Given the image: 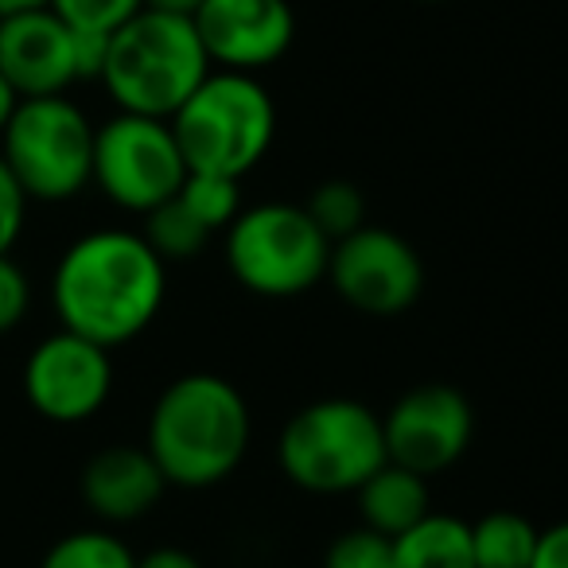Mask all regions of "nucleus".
Returning a JSON list of instances; mask_svg holds the SVG:
<instances>
[{
  "mask_svg": "<svg viewBox=\"0 0 568 568\" xmlns=\"http://www.w3.org/2000/svg\"><path fill=\"white\" fill-rule=\"evenodd\" d=\"M187 180L175 133L168 121L141 113H113L94 129V187L129 214H149L180 195Z\"/></svg>",
  "mask_w": 568,
  "mask_h": 568,
  "instance_id": "nucleus-8",
  "label": "nucleus"
},
{
  "mask_svg": "<svg viewBox=\"0 0 568 568\" xmlns=\"http://www.w3.org/2000/svg\"><path fill=\"white\" fill-rule=\"evenodd\" d=\"M211 71L214 67L191 17L141 9L110 36L98 82L121 113L168 121Z\"/></svg>",
  "mask_w": 568,
  "mask_h": 568,
  "instance_id": "nucleus-3",
  "label": "nucleus"
},
{
  "mask_svg": "<svg viewBox=\"0 0 568 568\" xmlns=\"http://www.w3.org/2000/svg\"><path fill=\"white\" fill-rule=\"evenodd\" d=\"M324 568H394V541L374 529H343L324 552Z\"/></svg>",
  "mask_w": 568,
  "mask_h": 568,
  "instance_id": "nucleus-23",
  "label": "nucleus"
},
{
  "mask_svg": "<svg viewBox=\"0 0 568 568\" xmlns=\"http://www.w3.org/2000/svg\"><path fill=\"white\" fill-rule=\"evenodd\" d=\"M0 74L17 98L67 94L79 79V36L43 4L0 20Z\"/></svg>",
  "mask_w": 568,
  "mask_h": 568,
  "instance_id": "nucleus-13",
  "label": "nucleus"
},
{
  "mask_svg": "<svg viewBox=\"0 0 568 568\" xmlns=\"http://www.w3.org/2000/svg\"><path fill=\"white\" fill-rule=\"evenodd\" d=\"M180 199L211 234H219V230H226L242 214V180L214 172H187Z\"/></svg>",
  "mask_w": 568,
  "mask_h": 568,
  "instance_id": "nucleus-20",
  "label": "nucleus"
},
{
  "mask_svg": "<svg viewBox=\"0 0 568 568\" xmlns=\"http://www.w3.org/2000/svg\"><path fill=\"white\" fill-rule=\"evenodd\" d=\"M250 405L230 378L211 371L180 374L160 389L144 448L168 487L203 490L230 479L250 452Z\"/></svg>",
  "mask_w": 568,
  "mask_h": 568,
  "instance_id": "nucleus-2",
  "label": "nucleus"
},
{
  "mask_svg": "<svg viewBox=\"0 0 568 568\" xmlns=\"http://www.w3.org/2000/svg\"><path fill=\"white\" fill-rule=\"evenodd\" d=\"M48 0H0V20L4 17H17V12H32V9H43Z\"/></svg>",
  "mask_w": 568,
  "mask_h": 568,
  "instance_id": "nucleus-30",
  "label": "nucleus"
},
{
  "mask_svg": "<svg viewBox=\"0 0 568 568\" xmlns=\"http://www.w3.org/2000/svg\"><path fill=\"white\" fill-rule=\"evenodd\" d=\"M541 529L514 510H490L471 521L475 568H529Z\"/></svg>",
  "mask_w": 568,
  "mask_h": 568,
  "instance_id": "nucleus-17",
  "label": "nucleus"
},
{
  "mask_svg": "<svg viewBox=\"0 0 568 568\" xmlns=\"http://www.w3.org/2000/svg\"><path fill=\"white\" fill-rule=\"evenodd\" d=\"M327 281L347 308L374 320H394L425 293V261L397 230L358 226L355 234L332 242Z\"/></svg>",
  "mask_w": 568,
  "mask_h": 568,
  "instance_id": "nucleus-9",
  "label": "nucleus"
},
{
  "mask_svg": "<svg viewBox=\"0 0 568 568\" xmlns=\"http://www.w3.org/2000/svg\"><path fill=\"white\" fill-rule=\"evenodd\" d=\"M136 568H203V560L180 545H160V549L136 557Z\"/></svg>",
  "mask_w": 568,
  "mask_h": 568,
  "instance_id": "nucleus-27",
  "label": "nucleus"
},
{
  "mask_svg": "<svg viewBox=\"0 0 568 568\" xmlns=\"http://www.w3.org/2000/svg\"><path fill=\"white\" fill-rule=\"evenodd\" d=\"M79 490L94 518H102L105 526H129V521L156 510L168 479L156 467V459L149 456V448L113 444V448H102L87 459Z\"/></svg>",
  "mask_w": 568,
  "mask_h": 568,
  "instance_id": "nucleus-14",
  "label": "nucleus"
},
{
  "mask_svg": "<svg viewBox=\"0 0 568 568\" xmlns=\"http://www.w3.org/2000/svg\"><path fill=\"white\" fill-rule=\"evenodd\" d=\"M425 4H448V0H425Z\"/></svg>",
  "mask_w": 568,
  "mask_h": 568,
  "instance_id": "nucleus-31",
  "label": "nucleus"
},
{
  "mask_svg": "<svg viewBox=\"0 0 568 568\" xmlns=\"http://www.w3.org/2000/svg\"><path fill=\"white\" fill-rule=\"evenodd\" d=\"M332 237L296 203L242 206L226 226V268L245 293L265 301L312 293L327 281Z\"/></svg>",
  "mask_w": 568,
  "mask_h": 568,
  "instance_id": "nucleus-6",
  "label": "nucleus"
},
{
  "mask_svg": "<svg viewBox=\"0 0 568 568\" xmlns=\"http://www.w3.org/2000/svg\"><path fill=\"white\" fill-rule=\"evenodd\" d=\"M141 234H144V242L156 250V257L164 261V265L199 257V253L206 250V242L214 237L211 230H206L203 222L187 211V203H183L180 195L168 199V203H160L156 211L144 214Z\"/></svg>",
  "mask_w": 568,
  "mask_h": 568,
  "instance_id": "nucleus-18",
  "label": "nucleus"
},
{
  "mask_svg": "<svg viewBox=\"0 0 568 568\" xmlns=\"http://www.w3.org/2000/svg\"><path fill=\"white\" fill-rule=\"evenodd\" d=\"M48 9L74 32L113 36L144 9V0H48Z\"/></svg>",
  "mask_w": 568,
  "mask_h": 568,
  "instance_id": "nucleus-22",
  "label": "nucleus"
},
{
  "mask_svg": "<svg viewBox=\"0 0 568 568\" xmlns=\"http://www.w3.org/2000/svg\"><path fill=\"white\" fill-rule=\"evenodd\" d=\"M211 67L257 74L281 63L296 43L288 0H203L191 17Z\"/></svg>",
  "mask_w": 568,
  "mask_h": 568,
  "instance_id": "nucleus-12",
  "label": "nucleus"
},
{
  "mask_svg": "<svg viewBox=\"0 0 568 568\" xmlns=\"http://www.w3.org/2000/svg\"><path fill=\"white\" fill-rule=\"evenodd\" d=\"M199 4H203V0H144V9L175 12V17H195Z\"/></svg>",
  "mask_w": 568,
  "mask_h": 568,
  "instance_id": "nucleus-28",
  "label": "nucleus"
},
{
  "mask_svg": "<svg viewBox=\"0 0 568 568\" xmlns=\"http://www.w3.org/2000/svg\"><path fill=\"white\" fill-rule=\"evenodd\" d=\"M394 568H475L471 521L456 514H428L394 537Z\"/></svg>",
  "mask_w": 568,
  "mask_h": 568,
  "instance_id": "nucleus-16",
  "label": "nucleus"
},
{
  "mask_svg": "<svg viewBox=\"0 0 568 568\" xmlns=\"http://www.w3.org/2000/svg\"><path fill=\"white\" fill-rule=\"evenodd\" d=\"M24 394L28 405L51 425H82L98 417L113 394L110 351L59 327L28 355Z\"/></svg>",
  "mask_w": 568,
  "mask_h": 568,
  "instance_id": "nucleus-11",
  "label": "nucleus"
},
{
  "mask_svg": "<svg viewBox=\"0 0 568 568\" xmlns=\"http://www.w3.org/2000/svg\"><path fill=\"white\" fill-rule=\"evenodd\" d=\"M40 568H136V552L110 529H74L43 552Z\"/></svg>",
  "mask_w": 568,
  "mask_h": 568,
  "instance_id": "nucleus-19",
  "label": "nucleus"
},
{
  "mask_svg": "<svg viewBox=\"0 0 568 568\" xmlns=\"http://www.w3.org/2000/svg\"><path fill=\"white\" fill-rule=\"evenodd\" d=\"M17 90L4 82V74H0V133H4V125H9V118H12V110H17Z\"/></svg>",
  "mask_w": 568,
  "mask_h": 568,
  "instance_id": "nucleus-29",
  "label": "nucleus"
},
{
  "mask_svg": "<svg viewBox=\"0 0 568 568\" xmlns=\"http://www.w3.org/2000/svg\"><path fill=\"white\" fill-rule=\"evenodd\" d=\"M386 464L382 413L355 397H320L276 436V467L308 495H355Z\"/></svg>",
  "mask_w": 568,
  "mask_h": 568,
  "instance_id": "nucleus-5",
  "label": "nucleus"
},
{
  "mask_svg": "<svg viewBox=\"0 0 568 568\" xmlns=\"http://www.w3.org/2000/svg\"><path fill=\"white\" fill-rule=\"evenodd\" d=\"M28 308H32V281L12 261V253H4L0 257V335L24 324Z\"/></svg>",
  "mask_w": 568,
  "mask_h": 568,
  "instance_id": "nucleus-24",
  "label": "nucleus"
},
{
  "mask_svg": "<svg viewBox=\"0 0 568 568\" xmlns=\"http://www.w3.org/2000/svg\"><path fill=\"white\" fill-rule=\"evenodd\" d=\"M187 172L242 180L276 141V105L257 74L214 67L195 94L168 118Z\"/></svg>",
  "mask_w": 568,
  "mask_h": 568,
  "instance_id": "nucleus-4",
  "label": "nucleus"
},
{
  "mask_svg": "<svg viewBox=\"0 0 568 568\" xmlns=\"http://www.w3.org/2000/svg\"><path fill=\"white\" fill-rule=\"evenodd\" d=\"M389 464L417 471L420 479L448 471L464 459L475 436L471 402L456 386L428 382L402 394L382 417Z\"/></svg>",
  "mask_w": 568,
  "mask_h": 568,
  "instance_id": "nucleus-10",
  "label": "nucleus"
},
{
  "mask_svg": "<svg viewBox=\"0 0 568 568\" xmlns=\"http://www.w3.org/2000/svg\"><path fill=\"white\" fill-rule=\"evenodd\" d=\"M304 211L312 214V222H316L332 242H339V237L355 234L358 226H366V199L351 180H324L308 195Z\"/></svg>",
  "mask_w": 568,
  "mask_h": 568,
  "instance_id": "nucleus-21",
  "label": "nucleus"
},
{
  "mask_svg": "<svg viewBox=\"0 0 568 568\" xmlns=\"http://www.w3.org/2000/svg\"><path fill=\"white\" fill-rule=\"evenodd\" d=\"M168 296V265L136 230H90L51 273L59 327L113 351L152 327Z\"/></svg>",
  "mask_w": 568,
  "mask_h": 568,
  "instance_id": "nucleus-1",
  "label": "nucleus"
},
{
  "mask_svg": "<svg viewBox=\"0 0 568 568\" xmlns=\"http://www.w3.org/2000/svg\"><path fill=\"white\" fill-rule=\"evenodd\" d=\"M355 495L363 526L374 529V534H386L389 541L433 514V506H428V479H420L417 471H405L397 464L378 467Z\"/></svg>",
  "mask_w": 568,
  "mask_h": 568,
  "instance_id": "nucleus-15",
  "label": "nucleus"
},
{
  "mask_svg": "<svg viewBox=\"0 0 568 568\" xmlns=\"http://www.w3.org/2000/svg\"><path fill=\"white\" fill-rule=\"evenodd\" d=\"M94 129L67 94L20 98L0 133V160L32 203H67L94 183Z\"/></svg>",
  "mask_w": 568,
  "mask_h": 568,
  "instance_id": "nucleus-7",
  "label": "nucleus"
},
{
  "mask_svg": "<svg viewBox=\"0 0 568 568\" xmlns=\"http://www.w3.org/2000/svg\"><path fill=\"white\" fill-rule=\"evenodd\" d=\"M529 568H568V518L557 521V526H549V529H541L534 565Z\"/></svg>",
  "mask_w": 568,
  "mask_h": 568,
  "instance_id": "nucleus-26",
  "label": "nucleus"
},
{
  "mask_svg": "<svg viewBox=\"0 0 568 568\" xmlns=\"http://www.w3.org/2000/svg\"><path fill=\"white\" fill-rule=\"evenodd\" d=\"M28 203H32V199L24 195V187H20L17 175L9 172V164L0 160V257L17 250L20 234H24V222H28Z\"/></svg>",
  "mask_w": 568,
  "mask_h": 568,
  "instance_id": "nucleus-25",
  "label": "nucleus"
}]
</instances>
